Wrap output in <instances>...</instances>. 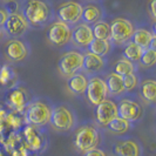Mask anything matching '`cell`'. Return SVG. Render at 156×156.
I'll use <instances>...</instances> for the list:
<instances>
[{
	"instance_id": "1",
	"label": "cell",
	"mask_w": 156,
	"mask_h": 156,
	"mask_svg": "<svg viewBox=\"0 0 156 156\" xmlns=\"http://www.w3.org/2000/svg\"><path fill=\"white\" fill-rule=\"evenodd\" d=\"M21 14L25 16L30 26L42 27L48 23L54 16V12L49 2L40 0H28L21 6Z\"/></svg>"
},
{
	"instance_id": "2",
	"label": "cell",
	"mask_w": 156,
	"mask_h": 156,
	"mask_svg": "<svg viewBox=\"0 0 156 156\" xmlns=\"http://www.w3.org/2000/svg\"><path fill=\"white\" fill-rule=\"evenodd\" d=\"M51 114H52V107L46 102L37 100L28 103L23 113V117H25V122L28 126L40 128L49 123Z\"/></svg>"
},
{
	"instance_id": "3",
	"label": "cell",
	"mask_w": 156,
	"mask_h": 156,
	"mask_svg": "<svg viewBox=\"0 0 156 156\" xmlns=\"http://www.w3.org/2000/svg\"><path fill=\"white\" fill-rule=\"evenodd\" d=\"M101 142L99 130L90 125L82 126L76 129L74 134V147L80 153H86L98 148Z\"/></svg>"
},
{
	"instance_id": "4",
	"label": "cell",
	"mask_w": 156,
	"mask_h": 156,
	"mask_svg": "<svg viewBox=\"0 0 156 156\" xmlns=\"http://www.w3.org/2000/svg\"><path fill=\"white\" fill-rule=\"evenodd\" d=\"M75 123H76L75 114L68 106L60 105L52 108L49 125L52 126L54 130L60 133H67L75 127Z\"/></svg>"
},
{
	"instance_id": "5",
	"label": "cell",
	"mask_w": 156,
	"mask_h": 156,
	"mask_svg": "<svg viewBox=\"0 0 156 156\" xmlns=\"http://www.w3.org/2000/svg\"><path fill=\"white\" fill-rule=\"evenodd\" d=\"M83 67V54L78 51H69L61 55L58 62V69L63 76L70 78L81 73Z\"/></svg>"
},
{
	"instance_id": "6",
	"label": "cell",
	"mask_w": 156,
	"mask_h": 156,
	"mask_svg": "<svg viewBox=\"0 0 156 156\" xmlns=\"http://www.w3.org/2000/svg\"><path fill=\"white\" fill-rule=\"evenodd\" d=\"M110 26V42L115 45H122L130 41L135 27L133 23L126 18L114 19Z\"/></svg>"
},
{
	"instance_id": "7",
	"label": "cell",
	"mask_w": 156,
	"mask_h": 156,
	"mask_svg": "<svg viewBox=\"0 0 156 156\" xmlns=\"http://www.w3.org/2000/svg\"><path fill=\"white\" fill-rule=\"evenodd\" d=\"M55 16L58 18V21L63 23L68 26L76 25L81 21L82 16V5L76 1H66L62 2L56 8Z\"/></svg>"
},
{
	"instance_id": "8",
	"label": "cell",
	"mask_w": 156,
	"mask_h": 156,
	"mask_svg": "<svg viewBox=\"0 0 156 156\" xmlns=\"http://www.w3.org/2000/svg\"><path fill=\"white\" fill-rule=\"evenodd\" d=\"M72 28L70 26L60 21L52 23L46 31V38L51 45L55 47H62L67 45L70 40Z\"/></svg>"
},
{
	"instance_id": "9",
	"label": "cell",
	"mask_w": 156,
	"mask_h": 156,
	"mask_svg": "<svg viewBox=\"0 0 156 156\" xmlns=\"http://www.w3.org/2000/svg\"><path fill=\"white\" fill-rule=\"evenodd\" d=\"M85 95L87 96V100L93 106H98L102 101L107 100L108 90L105 80L100 76H93L88 79V85Z\"/></svg>"
},
{
	"instance_id": "10",
	"label": "cell",
	"mask_w": 156,
	"mask_h": 156,
	"mask_svg": "<svg viewBox=\"0 0 156 156\" xmlns=\"http://www.w3.org/2000/svg\"><path fill=\"white\" fill-rule=\"evenodd\" d=\"M143 115V108L137 101L130 99H122L117 105V116L126 121L135 122Z\"/></svg>"
},
{
	"instance_id": "11",
	"label": "cell",
	"mask_w": 156,
	"mask_h": 156,
	"mask_svg": "<svg viewBox=\"0 0 156 156\" xmlns=\"http://www.w3.org/2000/svg\"><path fill=\"white\" fill-rule=\"evenodd\" d=\"M94 115L98 125L101 127H107L115 117H117V105L113 100L107 99L100 105L95 106Z\"/></svg>"
},
{
	"instance_id": "12",
	"label": "cell",
	"mask_w": 156,
	"mask_h": 156,
	"mask_svg": "<svg viewBox=\"0 0 156 156\" xmlns=\"http://www.w3.org/2000/svg\"><path fill=\"white\" fill-rule=\"evenodd\" d=\"M4 28L8 35L19 38V37H23L25 33H27V31L30 30V25L25 19V16L20 12H18L13 14H8Z\"/></svg>"
},
{
	"instance_id": "13",
	"label": "cell",
	"mask_w": 156,
	"mask_h": 156,
	"mask_svg": "<svg viewBox=\"0 0 156 156\" xmlns=\"http://www.w3.org/2000/svg\"><path fill=\"white\" fill-rule=\"evenodd\" d=\"M23 140L26 142L27 148L32 151H41L46 148L47 140L45 139V135L41 133L38 127L33 126H26L23 130Z\"/></svg>"
},
{
	"instance_id": "14",
	"label": "cell",
	"mask_w": 156,
	"mask_h": 156,
	"mask_svg": "<svg viewBox=\"0 0 156 156\" xmlns=\"http://www.w3.org/2000/svg\"><path fill=\"white\" fill-rule=\"evenodd\" d=\"M30 53L28 46L19 39H11L6 44L5 47V54L11 61L20 62L25 60Z\"/></svg>"
},
{
	"instance_id": "15",
	"label": "cell",
	"mask_w": 156,
	"mask_h": 156,
	"mask_svg": "<svg viewBox=\"0 0 156 156\" xmlns=\"http://www.w3.org/2000/svg\"><path fill=\"white\" fill-rule=\"evenodd\" d=\"M72 41L79 47H88V45L93 41V32H92V26L83 23H76L72 28V35H70Z\"/></svg>"
},
{
	"instance_id": "16",
	"label": "cell",
	"mask_w": 156,
	"mask_h": 156,
	"mask_svg": "<svg viewBox=\"0 0 156 156\" xmlns=\"http://www.w3.org/2000/svg\"><path fill=\"white\" fill-rule=\"evenodd\" d=\"M7 106L16 113H21L26 109V107L28 106V96H27V92L25 88L21 87H16L13 88L7 96Z\"/></svg>"
},
{
	"instance_id": "17",
	"label": "cell",
	"mask_w": 156,
	"mask_h": 156,
	"mask_svg": "<svg viewBox=\"0 0 156 156\" xmlns=\"http://www.w3.org/2000/svg\"><path fill=\"white\" fill-rule=\"evenodd\" d=\"M155 39L156 35L154 30L150 32L147 28H137L134 31L130 41L146 51L148 48L155 49Z\"/></svg>"
},
{
	"instance_id": "18",
	"label": "cell",
	"mask_w": 156,
	"mask_h": 156,
	"mask_svg": "<svg viewBox=\"0 0 156 156\" xmlns=\"http://www.w3.org/2000/svg\"><path fill=\"white\" fill-rule=\"evenodd\" d=\"M114 154L116 156H141L142 148L137 141L132 139L117 141L114 146Z\"/></svg>"
},
{
	"instance_id": "19",
	"label": "cell",
	"mask_w": 156,
	"mask_h": 156,
	"mask_svg": "<svg viewBox=\"0 0 156 156\" xmlns=\"http://www.w3.org/2000/svg\"><path fill=\"white\" fill-rule=\"evenodd\" d=\"M102 16H103V9L98 4L92 2V4H86L85 6H82L81 20L83 21V23L92 26L94 23L101 21Z\"/></svg>"
},
{
	"instance_id": "20",
	"label": "cell",
	"mask_w": 156,
	"mask_h": 156,
	"mask_svg": "<svg viewBox=\"0 0 156 156\" xmlns=\"http://www.w3.org/2000/svg\"><path fill=\"white\" fill-rule=\"evenodd\" d=\"M106 66V61L103 58L96 56V55L88 53L83 54V67L82 70H85L86 73L89 74H96L100 73Z\"/></svg>"
},
{
	"instance_id": "21",
	"label": "cell",
	"mask_w": 156,
	"mask_h": 156,
	"mask_svg": "<svg viewBox=\"0 0 156 156\" xmlns=\"http://www.w3.org/2000/svg\"><path fill=\"white\" fill-rule=\"evenodd\" d=\"M88 85V79L83 73H78L67 80V87L74 95H85Z\"/></svg>"
},
{
	"instance_id": "22",
	"label": "cell",
	"mask_w": 156,
	"mask_h": 156,
	"mask_svg": "<svg viewBox=\"0 0 156 156\" xmlns=\"http://www.w3.org/2000/svg\"><path fill=\"white\" fill-rule=\"evenodd\" d=\"M112 47H113V44L108 40L93 39V41L88 45L87 49H88V53H92L100 58H105L106 55L110 53Z\"/></svg>"
},
{
	"instance_id": "23",
	"label": "cell",
	"mask_w": 156,
	"mask_h": 156,
	"mask_svg": "<svg viewBox=\"0 0 156 156\" xmlns=\"http://www.w3.org/2000/svg\"><path fill=\"white\" fill-rule=\"evenodd\" d=\"M106 82V86H107V90L108 94L113 95V96H116L120 94L125 93V87H123V78L115 74L114 72L110 73L109 75L106 78L105 80Z\"/></svg>"
},
{
	"instance_id": "24",
	"label": "cell",
	"mask_w": 156,
	"mask_h": 156,
	"mask_svg": "<svg viewBox=\"0 0 156 156\" xmlns=\"http://www.w3.org/2000/svg\"><path fill=\"white\" fill-rule=\"evenodd\" d=\"M140 94L142 99L150 105H154L156 100V82L153 79H147L140 83Z\"/></svg>"
},
{
	"instance_id": "25",
	"label": "cell",
	"mask_w": 156,
	"mask_h": 156,
	"mask_svg": "<svg viewBox=\"0 0 156 156\" xmlns=\"http://www.w3.org/2000/svg\"><path fill=\"white\" fill-rule=\"evenodd\" d=\"M16 72L9 65H2L0 66V85L7 87H13L16 83Z\"/></svg>"
},
{
	"instance_id": "26",
	"label": "cell",
	"mask_w": 156,
	"mask_h": 156,
	"mask_svg": "<svg viewBox=\"0 0 156 156\" xmlns=\"http://www.w3.org/2000/svg\"><path fill=\"white\" fill-rule=\"evenodd\" d=\"M137 70L136 65L133 62H130L129 60H127L125 58L117 60L116 62L114 63V73L120 75V76H127L130 74H135Z\"/></svg>"
},
{
	"instance_id": "27",
	"label": "cell",
	"mask_w": 156,
	"mask_h": 156,
	"mask_svg": "<svg viewBox=\"0 0 156 156\" xmlns=\"http://www.w3.org/2000/svg\"><path fill=\"white\" fill-rule=\"evenodd\" d=\"M122 54H123L125 59L129 60L130 62L136 63V62H140L141 56L143 54V49L141 47L137 46V45H135L132 41H128L125 45Z\"/></svg>"
},
{
	"instance_id": "28",
	"label": "cell",
	"mask_w": 156,
	"mask_h": 156,
	"mask_svg": "<svg viewBox=\"0 0 156 156\" xmlns=\"http://www.w3.org/2000/svg\"><path fill=\"white\" fill-rule=\"evenodd\" d=\"M92 32H93L94 39L110 41V26L108 23L101 20L99 23H94L92 26Z\"/></svg>"
},
{
	"instance_id": "29",
	"label": "cell",
	"mask_w": 156,
	"mask_h": 156,
	"mask_svg": "<svg viewBox=\"0 0 156 156\" xmlns=\"http://www.w3.org/2000/svg\"><path fill=\"white\" fill-rule=\"evenodd\" d=\"M107 128L109 129L113 134H116V135H122V134L127 133L130 128V123L128 121H126L121 117H115L109 125L107 126Z\"/></svg>"
},
{
	"instance_id": "30",
	"label": "cell",
	"mask_w": 156,
	"mask_h": 156,
	"mask_svg": "<svg viewBox=\"0 0 156 156\" xmlns=\"http://www.w3.org/2000/svg\"><path fill=\"white\" fill-rule=\"evenodd\" d=\"M5 122L7 123L9 128H13L16 130L25 123V117H23V114H21V113H16V112L12 110V112L8 113Z\"/></svg>"
},
{
	"instance_id": "31",
	"label": "cell",
	"mask_w": 156,
	"mask_h": 156,
	"mask_svg": "<svg viewBox=\"0 0 156 156\" xmlns=\"http://www.w3.org/2000/svg\"><path fill=\"white\" fill-rule=\"evenodd\" d=\"M156 62V51L153 48H148L143 51V54L140 59V63L143 67H153Z\"/></svg>"
},
{
	"instance_id": "32",
	"label": "cell",
	"mask_w": 156,
	"mask_h": 156,
	"mask_svg": "<svg viewBox=\"0 0 156 156\" xmlns=\"http://www.w3.org/2000/svg\"><path fill=\"white\" fill-rule=\"evenodd\" d=\"M139 86V76L137 74H130L123 76V87H125V92H132L136 87Z\"/></svg>"
},
{
	"instance_id": "33",
	"label": "cell",
	"mask_w": 156,
	"mask_h": 156,
	"mask_svg": "<svg viewBox=\"0 0 156 156\" xmlns=\"http://www.w3.org/2000/svg\"><path fill=\"white\" fill-rule=\"evenodd\" d=\"M4 6H5V11L7 12V14H13V13H18L20 8V4L16 2V1H6V2H2Z\"/></svg>"
},
{
	"instance_id": "34",
	"label": "cell",
	"mask_w": 156,
	"mask_h": 156,
	"mask_svg": "<svg viewBox=\"0 0 156 156\" xmlns=\"http://www.w3.org/2000/svg\"><path fill=\"white\" fill-rule=\"evenodd\" d=\"M83 156H107V154L100 148H95V149H92V150H89V151H86V153H83Z\"/></svg>"
},
{
	"instance_id": "35",
	"label": "cell",
	"mask_w": 156,
	"mask_h": 156,
	"mask_svg": "<svg viewBox=\"0 0 156 156\" xmlns=\"http://www.w3.org/2000/svg\"><path fill=\"white\" fill-rule=\"evenodd\" d=\"M7 12L4 9V8H0V28L4 27V25L6 23V19H7Z\"/></svg>"
},
{
	"instance_id": "36",
	"label": "cell",
	"mask_w": 156,
	"mask_h": 156,
	"mask_svg": "<svg viewBox=\"0 0 156 156\" xmlns=\"http://www.w3.org/2000/svg\"><path fill=\"white\" fill-rule=\"evenodd\" d=\"M8 113H9V112H7L6 108H5L2 105H0V122H4V121L6 120Z\"/></svg>"
},
{
	"instance_id": "37",
	"label": "cell",
	"mask_w": 156,
	"mask_h": 156,
	"mask_svg": "<svg viewBox=\"0 0 156 156\" xmlns=\"http://www.w3.org/2000/svg\"><path fill=\"white\" fill-rule=\"evenodd\" d=\"M155 6H156V0H153L151 2H150V5H149V12H150V16L153 19H155L156 18V9H155Z\"/></svg>"
},
{
	"instance_id": "38",
	"label": "cell",
	"mask_w": 156,
	"mask_h": 156,
	"mask_svg": "<svg viewBox=\"0 0 156 156\" xmlns=\"http://www.w3.org/2000/svg\"><path fill=\"white\" fill-rule=\"evenodd\" d=\"M1 38H2V30L0 28V39H1Z\"/></svg>"
},
{
	"instance_id": "39",
	"label": "cell",
	"mask_w": 156,
	"mask_h": 156,
	"mask_svg": "<svg viewBox=\"0 0 156 156\" xmlns=\"http://www.w3.org/2000/svg\"><path fill=\"white\" fill-rule=\"evenodd\" d=\"M0 66H1V65H0Z\"/></svg>"
}]
</instances>
